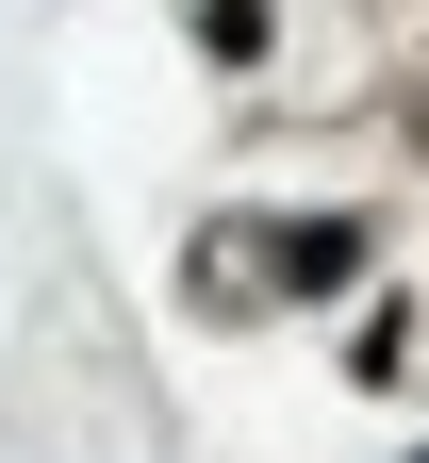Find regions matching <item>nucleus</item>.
Returning a JSON list of instances; mask_svg holds the SVG:
<instances>
[{"instance_id": "f257e3e1", "label": "nucleus", "mask_w": 429, "mask_h": 463, "mask_svg": "<svg viewBox=\"0 0 429 463\" xmlns=\"http://www.w3.org/2000/svg\"><path fill=\"white\" fill-rule=\"evenodd\" d=\"M199 50H265V0H199Z\"/></svg>"}, {"instance_id": "f03ea898", "label": "nucleus", "mask_w": 429, "mask_h": 463, "mask_svg": "<svg viewBox=\"0 0 429 463\" xmlns=\"http://www.w3.org/2000/svg\"><path fill=\"white\" fill-rule=\"evenodd\" d=\"M413 463H429V447H413Z\"/></svg>"}]
</instances>
